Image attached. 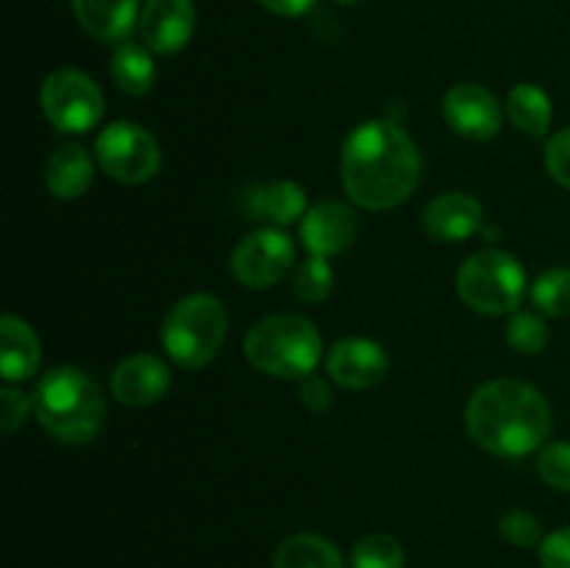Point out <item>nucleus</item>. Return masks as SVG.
Listing matches in <instances>:
<instances>
[{
	"mask_svg": "<svg viewBox=\"0 0 570 568\" xmlns=\"http://www.w3.org/2000/svg\"><path fill=\"white\" fill-rule=\"evenodd\" d=\"M340 178L362 209H393L421 184V154L399 123L367 120L345 139Z\"/></svg>",
	"mask_w": 570,
	"mask_h": 568,
	"instance_id": "f257e3e1",
	"label": "nucleus"
},
{
	"mask_svg": "<svg viewBox=\"0 0 570 568\" xmlns=\"http://www.w3.org/2000/svg\"><path fill=\"white\" fill-rule=\"evenodd\" d=\"M551 407L538 388L518 379L482 384L465 407V429L479 449L495 457H527L551 434Z\"/></svg>",
	"mask_w": 570,
	"mask_h": 568,
	"instance_id": "f03ea898",
	"label": "nucleus"
},
{
	"mask_svg": "<svg viewBox=\"0 0 570 568\" xmlns=\"http://www.w3.org/2000/svg\"><path fill=\"white\" fill-rule=\"evenodd\" d=\"M33 415L39 427L65 445L92 443L106 421V399L87 371L53 368L33 388Z\"/></svg>",
	"mask_w": 570,
	"mask_h": 568,
	"instance_id": "7ed1b4c3",
	"label": "nucleus"
},
{
	"mask_svg": "<svg viewBox=\"0 0 570 568\" xmlns=\"http://www.w3.org/2000/svg\"><path fill=\"white\" fill-rule=\"evenodd\" d=\"M243 349L250 365L267 376L306 379L321 362L323 340L309 317L278 312L248 329Z\"/></svg>",
	"mask_w": 570,
	"mask_h": 568,
	"instance_id": "20e7f679",
	"label": "nucleus"
},
{
	"mask_svg": "<svg viewBox=\"0 0 570 568\" xmlns=\"http://www.w3.org/2000/svg\"><path fill=\"white\" fill-rule=\"evenodd\" d=\"M228 315L220 298L195 293L178 301L161 326V345L167 356L184 371H198L220 354L226 343Z\"/></svg>",
	"mask_w": 570,
	"mask_h": 568,
	"instance_id": "39448f33",
	"label": "nucleus"
},
{
	"mask_svg": "<svg viewBox=\"0 0 570 568\" xmlns=\"http://www.w3.org/2000/svg\"><path fill=\"white\" fill-rule=\"evenodd\" d=\"M456 293L479 315H515L527 293V273L504 251H476L456 273Z\"/></svg>",
	"mask_w": 570,
	"mask_h": 568,
	"instance_id": "423d86ee",
	"label": "nucleus"
},
{
	"mask_svg": "<svg viewBox=\"0 0 570 568\" xmlns=\"http://www.w3.org/2000/svg\"><path fill=\"white\" fill-rule=\"evenodd\" d=\"M39 106L56 131L83 134L104 117V92L87 72L61 67L42 81Z\"/></svg>",
	"mask_w": 570,
	"mask_h": 568,
	"instance_id": "0eeeda50",
	"label": "nucleus"
},
{
	"mask_svg": "<svg viewBox=\"0 0 570 568\" xmlns=\"http://www.w3.org/2000/svg\"><path fill=\"white\" fill-rule=\"evenodd\" d=\"M100 170L120 184H145L159 173L161 150L154 134L137 123H111L95 139Z\"/></svg>",
	"mask_w": 570,
	"mask_h": 568,
	"instance_id": "6e6552de",
	"label": "nucleus"
},
{
	"mask_svg": "<svg viewBox=\"0 0 570 568\" xmlns=\"http://www.w3.org/2000/svg\"><path fill=\"white\" fill-rule=\"evenodd\" d=\"M295 267V245L282 228H259L248 234L232 254V273L243 287L267 290L289 276Z\"/></svg>",
	"mask_w": 570,
	"mask_h": 568,
	"instance_id": "1a4fd4ad",
	"label": "nucleus"
},
{
	"mask_svg": "<svg viewBox=\"0 0 570 568\" xmlns=\"http://www.w3.org/2000/svg\"><path fill=\"white\" fill-rule=\"evenodd\" d=\"M443 117L460 137L484 143L501 131V104L482 84H456L443 98Z\"/></svg>",
	"mask_w": 570,
	"mask_h": 568,
	"instance_id": "9d476101",
	"label": "nucleus"
},
{
	"mask_svg": "<svg viewBox=\"0 0 570 568\" xmlns=\"http://www.w3.org/2000/svg\"><path fill=\"white\" fill-rule=\"evenodd\" d=\"M137 28L150 53H178L195 33V0H145Z\"/></svg>",
	"mask_w": 570,
	"mask_h": 568,
	"instance_id": "9b49d317",
	"label": "nucleus"
},
{
	"mask_svg": "<svg viewBox=\"0 0 570 568\" xmlns=\"http://www.w3.org/2000/svg\"><path fill=\"white\" fill-rule=\"evenodd\" d=\"M326 371L340 388L371 390L384 382L390 371L387 351L367 337H345L332 345L326 356Z\"/></svg>",
	"mask_w": 570,
	"mask_h": 568,
	"instance_id": "f8f14e48",
	"label": "nucleus"
},
{
	"mask_svg": "<svg viewBox=\"0 0 570 568\" xmlns=\"http://www.w3.org/2000/svg\"><path fill=\"white\" fill-rule=\"evenodd\" d=\"M356 215L343 200H321L301 217V239L309 256H337L356 239Z\"/></svg>",
	"mask_w": 570,
	"mask_h": 568,
	"instance_id": "ddd939ff",
	"label": "nucleus"
},
{
	"mask_svg": "<svg viewBox=\"0 0 570 568\" xmlns=\"http://www.w3.org/2000/svg\"><path fill=\"white\" fill-rule=\"evenodd\" d=\"M423 232L438 243H465L482 232L484 209L473 195L443 193L432 198L423 209Z\"/></svg>",
	"mask_w": 570,
	"mask_h": 568,
	"instance_id": "4468645a",
	"label": "nucleus"
},
{
	"mask_svg": "<svg viewBox=\"0 0 570 568\" xmlns=\"http://www.w3.org/2000/svg\"><path fill=\"white\" fill-rule=\"evenodd\" d=\"M170 388V371L154 354L126 356L111 373V395L126 407H148L165 399Z\"/></svg>",
	"mask_w": 570,
	"mask_h": 568,
	"instance_id": "2eb2a0df",
	"label": "nucleus"
},
{
	"mask_svg": "<svg viewBox=\"0 0 570 568\" xmlns=\"http://www.w3.org/2000/svg\"><path fill=\"white\" fill-rule=\"evenodd\" d=\"M78 22L92 39L104 45H122L139 26V0H72Z\"/></svg>",
	"mask_w": 570,
	"mask_h": 568,
	"instance_id": "dca6fc26",
	"label": "nucleus"
},
{
	"mask_svg": "<svg viewBox=\"0 0 570 568\" xmlns=\"http://www.w3.org/2000/svg\"><path fill=\"white\" fill-rule=\"evenodd\" d=\"M42 349L33 329L22 317L3 315L0 321V376L6 382H26L39 371Z\"/></svg>",
	"mask_w": 570,
	"mask_h": 568,
	"instance_id": "f3484780",
	"label": "nucleus"
},
{
	"mask_svg": "<svg viewBox=\"0 0 570 568\" xmlns=\"http://www.w3.org/2000/svg\"><path fill=\"white\" fill-rule=\"evenodd\" d=\"M92 156L83 145H61L45 161V187L59 200L81 198L92 184Z\"/></svg>",
	"mask_w": 570,
	"mask_h": 568,
	"instance_id": "a211bd4d",
	"label": "nucleus"
},
{
	"mask_svg": "<svg viewBox=\"0 0 570 568\" xmlns=\"http://www.w3.org/2000/svg\"><path fill=\"white\" fill-rule=\"evenodd\" d=\"M306 193L295 182H273L248 193V215L282 228L306 215Z\"/></svg>",
	"mask_w": 570,
	"mask_h": 568,
	"instance_id": "6ab92c4d",
	"label": "nucleus"
},
{
	"mask_svg": "<svg viewBox=\"0 0 570 568\" xmlns=\"http://www.w3.org/2000/svg\"><path fill=\"white\" fill-rule=\"evenodd\" d=\"M273 568H345L337 546L312 532L289 535L273 555Z\"/></svg>",
	"mask_w": 570,
	"mask_h": 568,
	"instance_id": "aec40b11",
	"label": "nucleus"
},
{
	"mask_svg": "<svg viewBox=\"0 0 570 568\" xmlns=\"http://www.w3.org/2000/svg\"><path fill=\"white\" fill-rule=\"evenodd\" d=\"M111 78H115L117 89L126 95H148L156 84V65H154V56L145 45L137 42H122L117 45L115 56H111V65H109Z\"/></svg>",
	"mask_w": 570,
	"mask_h": 568,
	"instance_id": "412c9836",
	"label": "nucleus"
},
{
	"mask_svg": "<svg viewBox=\"0 0 570 568\" xmlns=\"http://www.w3.org/2000/svg\"><path fill=\"white\" fill-rule=\"evenodd\" d=\"M507 115H510L512 126L527 134V137H546L554 109H551V98L543 89L523 81L507 95Z\"/></svg>",
	"mask_w": 570,
	"mask_h": 568,
	"instance_id": "4be33fe9",
	"label": "nucleus"
},
{
	"mask_svg": "<svg viewBox=\"0 0 570 568\" xmlns=\"http://www.w3.org/2000/svg\"><path fill=\"white\" fill-rule=\"evenodd\" d=\"M532 304L549 317L570 315V267H549L532 284Z\"/></svg>",
	"mask_w": 570,
	"mask_h": 568,
	"instance_id": "5701e85b",
	"label": "nucleus"
},
{
	"mask_svg": "<svg viewBox=\"0 0 570 568\" xmlns=\"http://www.w3.org/2000/svg\"><path fill=\"white\" fill-rule=\"evenodd\" d=\"M404 546L384 532L365 535L351 551V568H404Z\"/></svg>",
	"mask_w": 570,
	"mask_h": 568,
	"instance_id": "b1692460",
	"label": "nucleus"
},
{
	"mask_svg": "<svg viewBox=\"0 0 570 568\" xmlns=\"http://www.w3.org/2000/svg\"><path fill=\"white\" fill-rule=\"evenodd\" d=\"M293 290L298 295V301H304V304H321V301H326L334 290V273L326 256H309L295 271Z\"/></svg>",
	"mask_w": 570,
	"mask_h": 568,
	"instance_id": "393cba45",
	"label": "nucleus"
},
{
	"mask_svg": "<svg viewBox=\"0 0 570 568\" xmlns=\"http://www.w3.org/2000/svg\"><path fill=\"white\" fill-rule=\"evenodd\" d=\"M507 343L518 351V354H540L549 345V329L532 312H515L507 323Z\"/></svg>",
	"mask_w": 570,
	"mask_h": 568,
	"instance_id": "a878e982",
	"label": "nucleus"
},
{
	"mask_svg": "<svg viewBox=\"0 0 570 568\" xmlns=\"http://www.w3.org/2000/svg\"><path fill=\"white\" fill-rule=\"evenodd\" d=\"M538 473L549 488L570 493V443H546L538 454Z\"/></svg>",
	"mask_w": 570,
	"mask_h": 568,
	"instance_id": "bb28decb",
	"label": "nucleus"
},
{
	"mask_svg": "<svg viewBox=\"0 0 570 568\" xmlns=\"http://www.w3.org/2000/svg\"><path fill=\"white\" fill-rule=\"evenodd\" d=\"M499 532L507 543L521 546V549H532V546L543 543V523L529 510H507L501 516Z\"/></svg>",
	"mask_w": 570,
	"mask_h": 568,
	"instance_id": "cd10ccee",
	"label": "nucleus"
},
{
	"mask_svg": "<svg viewBox=\"0 0 570 568\" xmlns=\"http://www.w3.org/2000/svg\"><path fill=\"white\" fill-rule=\"evenodd\" d=\"M33 415V395L20 393L14 388L0 390V427L6 434L17 432Z\"/></svg>",
	"mask_w": 570,
	"mask_h": 568,
	"instance_id": "c85d7f7f",
	"label": "nucleus"
},
{
	"mask_svg": "<svg viewBox=\"0 0 570 568\" xmlns=\"http://www.w3.org/2000/svg\"><path fill=\"white\" fill-rule=\"evenodd\" d=\"M546 167L551 178L570 189V128H562L546 143Z\"/></svg>",
	"mask_w": 570,
	"mask_h": 568,
	"instance_id": "c756f323",
	"label": "nucleus"
},
{
	"mask_svg": "<svg viewBox=\"0 0 570 568\" xmlns=\"http://www.w3.org/2000/svg\"><path fill=\"white\" fill-rule=\"evenodd\" d=\"M540 566L570 568V527L546 535L543 543H540Z\"/></svg>",
	"mask_w": 570,
	"mask_h": 568,
	"instance_id": "7c9ffc66",
	"label": "nucleus"
},
{
	"mask_svg": "<svg viewBox=\"0 0 570 568\" xmlns=\"http://www.w3.org/2000/svg\"><path fill=\"white\" fill-rule=\"evenodd\" d=\"M301 401L306 404V410L312 412H326L332 407V390L323 382L321 376H306L301 379Z\"/></svg>",
	"mask_w": 570,
	"mask_h": 568,
	"instance_id": "2f4dec72",
	"label": "nucleus"
},
{
	"mask_svg": "<svg viewBox=\"0 0 570 568\" xmlns=\"http://www.w3.org/2000/svg\"><path fill=\"white\" fill-rule=\"evenodd\" d=\"M262 9H267L271 14L278 17H304L306 11H312V6L317 0H259Z\"/></svg>",
	"mask_w": 570,
	"mask_h": 568,
	"instance_id": "473e14b6",
	"label": "nucleus"
},
{
	"mask_svg": "<svg viewBox=\"0 0 570 568\" xmlns=\"http://www.w3.org/2000/svg\"><path fill=\"white\" fill-rule=\"evenodd\" d=\"M334 3H340V6H360V3H365V0H334Z\"/></svg>",
	"mask_w": 570,
	"mask_h": 568,
	"instance_id": "72a5a7b5",
	"label": "nucleus"
}]
</instances>
